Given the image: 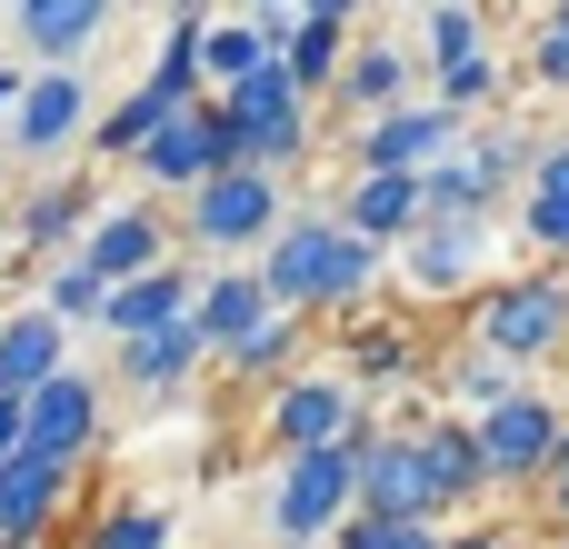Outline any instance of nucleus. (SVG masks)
I'll list each match as a JSON object with an SVG mask.
<instances>
[{
    "instance_id": "1",
    "label": "nucleus",
    "mask_w": 569,
    "mask_h": 549,
    "mask_svg": "<svg viewBox=\"0 0 569 549\" xmlns=\"http://www.w3.org/2000/svg\"><path fill=\"white\" fill-rule=\"evenodd\" d=\"M380 270H390V250L360 240L340 210H290V220L260 240V290H270L280 310H300V320L360 310V300L380 290Z\"/></svg>"
},
{
    "instance_id": "2",
    "label": "nucleus",
    "mask_w": 569,
    "mask_h": 549,
    "mask_svg": "<svg viewBox=\"0 0 569 549\" xmlns=\"http://www.w3.org/2000/svg\"><path fill=\"white\" fill-rule=\"evenodd\" d=\"M470 340L500 350L510 370L569 360V270H560V260H530V270L480 280V290H470Z\"/></svg>"
},
{
    "instance_id": "3",
    "label": "nucleus",
    "mask_w": 569,
    "mask_h": 549,
    "mask_svg": "<svg viewBox=\"0 0 569 549\" xmlns=\"http://www.w3.org/2000/svg\"><path fill=\"white\" fill-rule=\"evenodd\" d=\"M280 220H290V180L230 160V170H210V180L180 200V250H200V260H260V240H270Z\"/></svg>"
},
{
    "instance_id": "4",
    "label": "nucleus",
    "mask_w": 569,
    "mask_h": 549,
    "mask_svg": "<svg viewBox=\"0 0 569 549\" xmlns=\"http://www.w3.org/2000/svg\"><path fill=\"white\" fill-rule=\"evenodd\" d=\"M350 510H360V440L280 460V480H270V540H290V549H330V530H340Z\"/></svg>"
},
{
    "instance_id": "5",
    "label": "nucleus",
    "mask_w": 569,
    "mask_h": 549,
    "mask_svg": "<svg viewBox=\"0 0 569 549\" xmlns=\"http://www.w3.org/2000/svg\"><path fill=\"white\" fill-rule=\"evenodd\" d=\"M360 430H370V390H360L350 370H290V380L270 390V410H260V440H270L280 460L340 450V440H360Z\"/></svg>"
},
{
    "instance_id": "6",
    "label": "nucleus",
    "mask_w": 569,
    "mask_h": 549,
    "mask_svg": "<svg viewBox=\"0 0 569 549\" xmlns=\"http://www.w3.org/2000/svg\"><path fill=\"white\" fill-rule=\"evenodd\" d=\"M480 460H490V480L500 490H540V470H550V450H560V430H569V410H560V390H510V400H490L480 420Z\"/></svg>"
},
{
    "instance_id": "7",
    "label": "nucleus",
    "mask_w": 569,
    "mask_h": 549,
    "mask_svg": "<svg viewBox=\"0 0 569 549\" xmlns=\"http://www.w3.org/2000/svg\"><path fill=\"white\" fill-rule=\"evenodd\" d=\"M420 40H400V30H350V60H340V90L320 100L340 130H360V120H380V110H400V100H420Z\"/></svg>"
},
{
    "instance_id": "8",
    "label": "nucleus",
    "mask_w": 569,
    "mask_h": 549,
    "mask_svg": "<svg viewBox=\"0 0 569 549\" xmlns=\"http://www.w3.org/2000/svg\"><path fill=\"white\" fill-rule=\"evenodd\" d=\"M460 110H440L430 90L420 100H400V110H380V120H360L350 140H340V170H440L450 150H460Z\"/></svg>"
},
{
    "instance_id": "9",
    "label": "nucleus",
    "mask_w": 569,
    "mask_h": 549,
    "mask_svg": "<svg viewBox=\"0 0 569 549\" xmlns=\"http://www.w3.org/2000/svg\"><path fill=\"white\" fill-rule=\"evenodd\" d=\"M230 160H240V130H230V110H220V100H190L180 120H160V130L140 140V160H130V170H140L150 190L190 200V190H200L210 170H230Z\"/></svg>"
},
{
    "instance_id": "10",
    "label": "nucleus",
    "mask_w": 569,
    "mask_h": 549,
    "mask_svg": "<svg viewBox=\"0 0 569 549\" xmlns=\"http://www.w3.org/2000/svg\"><path fill=\"white\" fill-rule=\"evenodd\" d=\"M390 270H400L410 300H470L490 280V220H420L390 250Z\"/></svg>"
},
{
    "instance_id": "11",
    "label": "nucleus",
    "mask_w": 569,
    "mask_h": 549,
    "mask_svg": "<svg viewBox=\"0 0 569 549\" xmlns=\"http://www.w3.org/2000/svg\"><path fill=\"white\" fill-rule=\"evenodd\" d=\"M100 430H110V390H100L90 370H60V380H40V390L20 400V450H40V460H60V470H80V460L100 450Z\"/></svg>"
},
{
    "instance_id": "12",
    "label": "nucleus",
    "mask_w": 569,
    "mask_h": 549,
    "mask_svg": "<svg viewBox=\"0 0 569 549\" xmlns=\"http://www.w3.org/2000/svg\"><path fill=\"white\" fill-rule=\"evenodd\" d=\"M90 70L80 60H50V70H30L20 80V110H10V150L20 160H60L70 140H90Z\"/></svg>"
},
{
    "instance_id": "13",
    "label": "nucleus",
    "mask_w": 569,
    "mask_h": 549,
    "mask_svg": "<svg viewBox=\"0 0 569 549\" xmlns=\"http://www.w3.org/2000/svg\"><path fill=\"white\" fill-rule=\"evenodd\" d=\"M80 260L120 290V280H140V270H160V260H180V220H170L160 200H120V210H100V220H90Z\"/></svg>"
},
{
    "instance_id": "14",
    "label": "nucleus",
    "mask_w": 569,
    "mask_h": 549,
    "mask_svg": "<svg viewBox=\"0 0 569 549\" xmlns=\"http://www.w3.org/2000/svg\"><path fill=\"white\" fill-rule=\"evenodd\" d=\"M400 430L420 440V470H430V490H440V520H460V510H480V500L500 490L490 460H480V430H470V420H450V410H410Z\"/></svg>"
},
{
    "instance_id": "15",
    "label": "nucleus",
    "mask_w": 569,
    "mask_h": 549,
    "mask_svg": "<svg viewBox=\"0 0 569 549\" xmlns=\"http://www.w3.org/2000/svg\"><path fill=\"white\" fill-rule=\"evenodd\" d=\"M360 510H390V520H440V490H430V470H420V440L390 420H370L360 430Z\"/></svg>"
},
{
    "instance_id": "16",
    "label": "nucleus",
    "mask_w": 569,
    "mask_h": 549,
    "mask_svg": "<svg viewBox=\"0 0 569 549\" xmlns=\"http://www.w3.org/2000/svg\"><path fill=\"white\" fill-rule=\"evenodd\" d=\"M120 360H110V380L120 390H140V400H180L200 370H210V340L190 330V320H170V330H150V340H110Z\"/></svg>"
},
{
    "instance_id": "17",
    "label": "nucleus",
    "mask_w": 569,
    "mask_h": 549,
    "mask_svg": "<svg viewBox=\"0 0 569 549\" xmlns=\"http://www.w3.org/2000/svg\"><path fill=\"white\" fill-rule=\"evenodd\" d=\"M130 0H10V40L50 70V60H90V40L120 20Z\"/></svg>"
},
{
    "instance_id": "18",
    "label": "nucleus",
    "mask_w": 569,
    "mask_h": 549,
    "mask_svg": "<svg viewBox=\"0 0 569 549\" xmlns=\"http://www.w3.org/2000/svg\"><path fill=\"white\" fill-rule=\"evenodd\" d=\"M70 480H80V470H60V460H40V450L0 460V549H40V540H50Z\"/></svg>"
},
{
    "instance_id": "19",
    "label": "nucleus",
    "mask_w": 569,
    "mask_h": 549,
    "mask_svg": "<svg viewBox=\"0 0 569 549\" xmlns=\"http://www.w3.org/2000/svg\"><path fill=\"white\" fill-rule=\"evenodd\" d=\"M360 240H380V250H400L410 230H420V170H340V200H330Z\"/></svg>"
},
{
    "instance_id": "20",
    "label": "nucleus",
    "mask_w": 569,
    "mask_h": 549,
    "mask_svg": "<svg viewBox=\"0 0 569 549\" xmlns=\"http://www.w3.org/2000/svg\"><path fill=\"white\" fill-rule=\"evenodd\" d=\"M90 220H100V210H90V180H40V190L10 210V250H20V260H70V250L90 240Z\"/></svg>"
},
{
    "instance_id": "21",
    "label": "nucleus",
    "mask_w": 569,
    "mask_h": 549,
    "mask_svg": "<svg viewBox=\"0 0 569 549\" xmlns=\"http://www.w3.org/2000/svg\"><path fill=\"white\" fill-rule=\"evenodd\" d=\"M190 300H200V270H190V260H160V270H140V280H120V290L100 300V330H110V340H150V330L190 320Z\"/></svg>"
},
{
    "instance_id": "22",
    "label": "nucleus",
    "mask_w": 569,
    "mask_h": 549,
    "mask_svg": "<svg viewBox=\"0 0 569 549\" xmlns=\"http://www.w3.org/2000/svg\"><path fill=\"white\" fill-rule=\"evenodd\" d=\"M270 310H280V300L260 290V260H210V270H200V300H190V330H200L210 360H220V350H230L240 330H260Z\"/></svg>"
},
{
    "instance_id": "23",
    "label": "nucleus",
    "mask_w": 569,
    "mask_h": 549,
    "mask_svg": "<svg viewBox=\"0 0 569 549\" xmlns=\"http://www.w3.org/2000/svg\"><path fill=\"white\" fill-rule=\"evenodd\" d=\"M60 370H70V320H50L40 300L10 310V320H0V400H30V390L60 380Z\"/></svg>"
},
{
    "instance_id": "24",
    "label": "nucleus",
    "mask_w": 569,
    "mask_h": 549,
    "mask_svg": "<svg viewBox=\"0 0 569 549\" xmlns=\"http://www.w3.org/2000/svg\"><path fill=\"white\" fill-rule=\"evenodd\" d=\"M210 100L230 110V130H260V120H280V110H320V100H310V90L290 80V60H280V50H270V60L250 70V80H230V90H210Z\"/></svg>"
},
{
    "instance_id": "25",
    "label": "nucleus",
    "mask_w": 569,
    "mask_h": 549,
    "mask_svg": "<svg viewBox=\"0 0 569 549\" xmlns=\"http://www.w3.org/2000/svg\"><path fill=\"white\" fill-rule=\"evenodd\" d=\"M300 340H310V320H300V310H270L260 330H240V340L220 350V370H230V380H290Z\"/></svg>"
},
{
    "instance_id": "26",
    "label": "nucleus",
    "mask_w": 569,
    "mask_h": 549,
    "mask_svg": "<svg viewBox=\"0 0 569 549\" xmlns=\"http://www.w3.org/2000/svg\"><path fill=\"white\" fill-rule=\"evenodd\" d=\"M490 40H500V30H490L480 0H420V70H450V60L490 50Z\"/></svg>"
},
{
    "instance_id": "27",
    "label": "nucleus",
    "mask_w": 569,
    "mask_h": 549,
    "mask_svg": "<svg viewBox=\"0 0 569 549\" xmlns=\"http://www.w3.org/2000/svg\"><path fill=\"white\" fill-rule=\"evenodd\" d=\"M500 90H510V50H500V40H490V50H470V60H450V70H430V100H440V110H460V120L500 110Z\"/></svg>"
},
{
    "instance_id": "28",
    "label": "nucleus",
    "mask_w": 569,
    "mask_h": 549,
    "mask_svg": "<svg viewBox=\"0 0 569 549\" xmlns=\"http://www.w3.org/2000/svg\"><path fill=\"white\" fill-rule=\"evenodd\" d=\"M280 60H290V80H300L310 100H330V90H340V60H350V20H310V10H300V30H290Z\"/></svg>"
},
{
    "instance_id": "29",
    "label": "nucleus",
    "mask_w": 569,
    "mask_h": 549,
    "mask_svg": "<svg viewBox=\"0 0 569 549\" xmlns=\"http://www.w3.org/2000/svg\"><path fill=\"white\" fill-rule=\"evenodd\" d=\"M520 380H530V370H510V360H500V350H480V340H460V350L440 360V400H470V420H480L490 400H510Z\"/></svg>"
},
{
    "instance_id": "30",
    "label": "nucleus",
    "mask_w": 569,
    "mask_h": 549,
    "mask_svg": "<svg viewBox=\"0 0 569 549\" xmlns=\"http://www.w3.org/2000/svg\"><path fill=\"white\" fill-rule=\"evenodd\" d=\"M100 300H110V280L70 250V260H40V310L50 320H70V330H100Z\"/></svg>"
},
{
    "instance_id": "31",
    "label": "nucleus",
    "mask_w": 569,
    "mask_h": 549,
    "mask_svg": "<svg viewBox=\"0 0 569 549\" xmlns=\"http://www.w3.org/2000/svg\"><path fill=\"white\" fill-rule=\"evenodd\" d=\"M260 60H270V40H260V20H250V10H240V20H210V30H200V80H210V90L250 80Z\"/></svg>"
},
{
    "instance_id": "32",
    "label": "nucleus",
    "mask_w": 569,
    "mask_h": 549,
    "mask_svg": "<svg viewBox=\"0 0 569 549\" xmlns=\"http://www.w3.org/2000/svg\"><path fill=\"white\" fill-rule=\"evenodd\" d=\"M80 549H170V510H160V500H110V510L80 530Z\"/></svg>"
},
{
    "instance_id": "33",
    "label": "nucleus",
    "mask_w": 569,
    "mask_h": 549,
    "mask_svg": "<svg viewBox=\"0 0 569 549\" xmlns=\"http://www.w3.org/2000/svg\"><path fill=\"white\" fill-rule=\"evenodd\" d=\"M520 240L569 270V190H520Z\"/></svg>"
},
{
    "instance_id": "34",
    "label": "nucleus",
    "mask_w": 569,
    "mask_h": 549,
    "mask_svg": "<svg viewBox=\"0 0 569 549\" xmlns=\"http://www.w3.org/2000/svg\"><path fill=\"white\" fill-rule=\"evenodd\" d=\"M520 70H530V80H540L550 100H569V20H550V10H540V30H530Z\"/></svg>"
},
{
    "instance_id": "35",
    "label": "nucleus",
    "mask_w": 569,
    "mask_h": 549,
    "mask_svg": "<svg viewBox=\"0 0 569 549\" xmlns=\"http://www.w3.org/2000/svg\"><path fill=\"white\" fill-rule=\"evenodd\" d=\"M410 530H420V520H390V510H350V520L330 530V549H400Z\"/></svg>"
},
{
    "instance_id": "36",
    "label": "nucleus",
    "mask_w": 569,
    "mask_h": 549,
    "mask_svg": "<svg viewBox=\"0 0 569 549\" xmlns=\"http://www.w3.org/2000/svg\"><path fill=\"white\" fill-rule=\"evenodd\" d=\"M400 370H410V350H400L390 330H370V340H350V380H360V390H370V380H400Z\"/></svg>"
},
{
    "instance_id": "37",
    "label": "nucleus",
    "mask_w": 569,
    "mask_h": 549,
    "mask_svg": "<svg viewBox=\"0 0 569 549\" xmlns=\"http://www.w3.org/2000/svg\"><path fill=\"white\" fill-rule=\"evenodd\" d=\"M540 510H550V530H569V430L550 450V470H540Z\"/></svg>"
},
{
    "instance_id": "38",
    "label": "nucleus",
    "mask_w": 569,
    "mask_h": 549,
    "mask_svg": "<svg viewBox=\"0 0 569 549\" xmlns=\"http://www.w3.org/2000/svg\"><path fill=\"white\" fill-rule=\"evenodd\" d=\"M530 190H569V130H560V140H540V160H530Z\"/></svg>"
},
{
    "instance_id": "39",
    "label": "nucleus",
    "mask_w": 569,
    "mask_h": 549,
    "mask_svg": "<svg viewBox=\"0 0 569 549\" xmlns=\"http://www.w3.org/2000/svg\"><path fill=\"white\" fill-rule=\"evenodd\" d=\"M300 10H310V20H350V30H360V20H370L380 0H300Z\"/></svg>"
},
{
    "instance_id": "40",
    "label": "nucleus",
    "mask_w": 569,
    "mask_h": 549,
    "mask_svg": "<svg viewBox=\"0 0 569 549\" xmlns=\"http://www.w3.org/2000/svg\"><path fill=\"white\" fill-rule=\"evenodd\" d=\"M450 549H530L520 530H450Z\"/></svg>"
},
{
    "instance_id": "41",
    "label": "nucleus",
    "mask_w": 569,
    "mask_h": 549,
    "mask_svg": "<svg viewBox=\"0 0 569 549\" xmlns=\"http://www.w3.org/2000/svg\"><path fill=\"white\" fill-rule=\"evenodd\" d=\"M20 80H30V70H10V60H0V130H10V110H20Z\"/></svg>"
},
{
    "instance_id": "42",
    "label": "nucleus",
    "mask_w": 569,
    "mask_h": 549,
    "mask_svg": "<svg viewBox=\"0 0 569 549\" xmlns=\"http://www.w3.org/2000/svg\"><path fill=\"white\" fill-rule=\"evenodd\" d=\"M0 460H20V400H0Z\"/></svg>"
},
{
    "instance_id": "43",
    "label": "nucleus",
    "mask_w": 569,
    "mask_h": 549,
    "mask_svg": "<svg viewBox=\"0 0 569 549\" xmlns=\"http://www.w3.org/2000/svg\"><path fill=\"white\" fill-rule=\"evenodd\" d=\"M400 549H450V530H440V520H420V530H410Z\"/></svg>"
},
{
    "instance_id": "44",
    "label": "nucleus",
    "mask_w": 569,
    "mask_h": 549,
    "mask_svg": "<svg viewBox=\"0 0 569 549\" xmlns=\"http://www.w3.org/2000/svg\"><path fill=\"white\" fill-rule=\"evenodd\" d=\"M10 260H20V250H10V220H0V280H10Z\"/></svg>"
},
{
    "instance_id": "45",
    "label": "nucleus",
    "mask_w": 569,
    "mask_h": 549,
    "mask_svg": "<svg viewBox=\"0 0 569 549\" xmlns=\"http://www.w3.org/2000/svg\"><path fill=\"white\" fill-rule=\"evenodd\" d=\"M560 410H569V360H560Z\"/></svg>"
},
{
    "instance_id": "46",
    "label": "nucleus",
    "mask_w": 569,
    "mask_h": 549,
    "mask_svg": "<svg viewBox=\"0 0 569 549\" xmlns=\"http://www.w3.org/2000/svg\"><path fill=\"white\" fill-rule=\"evenodd\" d=\"M240 10H260V0H240Z\"/></svg>"
},
{
    "instance_id": "47",
    "label": "nucleus",
    "mask_w": 569,
    "mask_h": 549,
    "mask_svg": "<svg viewBox=\"0 0 569 549\" xmlns=\"http://www.w3.org/2000/svg\"><path fill=\"white\" fill-rule=\"evenodd\" d=\"M270 549H290V540H270Z\"/></svg>"
},
{
    "instance_id": "48",
    "label": "nucleus",
    "mask_w": 569,
    "mask_h": 549,
    "mask_svg": "<svg viewBox=\"0 0 569 549\" xmlns=\"http://www.w3.org/2000/svg\"><path fill=\"white\" fill-rule=\"evenodd\" d=\"M560 549H569V530H560Z\"/></svg>"
}]
</instances>
